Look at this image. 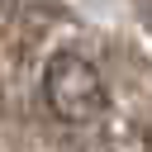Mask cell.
Instances as JSON below:
<instances>
[{
  "instance_id": "6da1fadb",
  "label": "cell",
  "mask_w": 152,
  "mask_h": 152,
  "mask_svg": "<svg viewBox=\"0 0 152 152\" xmlns=\"http://www.w3.org/2000/svg\"><path fill=\"white\" fill-rule=\"evenodd\" d=\"M43 100L52 109L57 124H71V128H86L95 119H104L109 109V90H104V76L90 57L71 52V48H57L43 66Z\"/></svg>"
}]
</instances>
